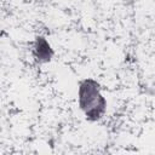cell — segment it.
<instances>
[{
	"label": "cell",
	"mask_w": 155,
	"mask_h": 155,
	"mask_svg": "<svg viewBox=\"0 0 155 155\" xmlns=\"http://www.w3.org/2000/svg\"><path fill=\"white\" fill-rule=\"evenodd\" d=\"M79 107L90 121H98L107 110V101L101 92L99 84L93 79H86L79 87Z\"/></svg>",
	"instance_id": "1"
},
{
	"label": "cell",
	"mask_w": 155,
	"mask_h": 155,
	"mask_svg": "<svg viewBox=\"0 0 155 155\" xmlns=\"http://www.w3.org/2000/svg\"><path fill=\"white\" fill-rule=\"evenodd\" d=\"M34 54L39 62H48L52 58L53 51L45 38L42 36L36 38L35 45H34Z\"/></svg>",
	"instance_id": "2"
}]
</instances>
